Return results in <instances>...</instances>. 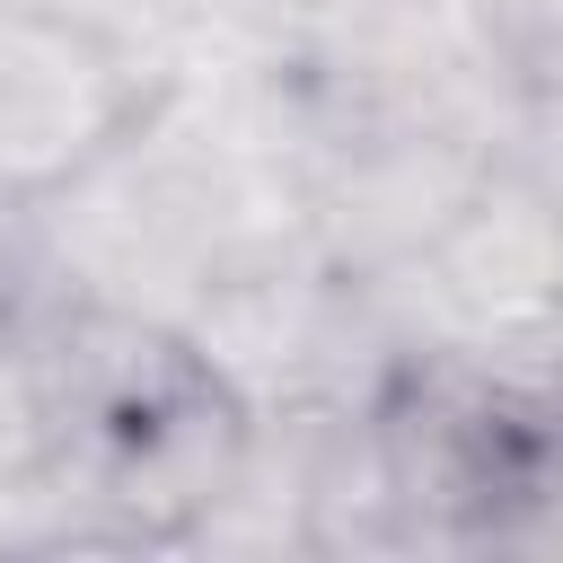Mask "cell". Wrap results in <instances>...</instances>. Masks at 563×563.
I'll return each mask as SVG.
<instances>
[{
    "label": "cell",
    "instance_id": "cell-1",
    "mask_svg": "<svg viewBox=\"0 0 563 563\" xmlns=\"http://www.w3.org/2000/svg\"><path fill=\"white\" fill-rule=\"evenodd\" d=\"M185 352L246 413L378 405L387 378L405 369V343H396L378 290L352 282V273H334L325 255L220 273L194 299V317H185Z\"/></svg>",
    "mask_w": 563,
    "mask_h": 563
},
{
    "label": "cell",
    "instance_id": "cell-2",
    "mask_svg": "<svg viewBox=\"0 0 563 563\" xmlns=\"http://www.w3.org/2000/svg\"><path fill=\"white\" fill-rule=\"evenodd\" d=\"M396 343H554L563 317V202L519 167L493 158L475 194L440 220V238L369 282Z\"/></svg>",
    "mask_w": 563,
    "mask_h": 563
},
{
    "label": "cell",
    "instance_id": "cell-3",
    "mask_svg": "<svg viewBox=\"0 0 563 563\" xmlns=\"http://www.w3.org/2000/svg\"><path fill=\"white\" fill-rule=\"evenodd\" d=\"M26 238H35V290L132 308L176 334H185L194 299L211 290V255H202L176 185L158 176V158L132 132L114 150H97L79 176H62L53 194H35Z\"/></svg>",
    "mask_w": 563,
    "mask_h": 563
},
{
    "label": "cell",
    "instance_id": "cell-4",
    "mask_svg": "<svg viewBox=\"0 0 563 563\" xmlns=\"http://www.w3.org/2000/svg\"><path fill=\"white\" fill-rule=\"evenodd\" d=\"M150 106V70L26 0H0V202H35L114 150Z\"/></svg>",
    "mask_w": 563,
    "mask_h": 563
},
{
    "label": "cell",
    "instance_id": "cell-5",
    "mask_svg": "<svg viewBox=\"0 0 563 563\" xmlns=\"http://www.w3.org/2000/svg\"><path fill=\"white\" fill-rule=\"evenodd\" d=\"M484 167H493V150H475L457 132H422V123L343 132L317 167V255L352 282L413 264L440 238V220L475 194Z\"/></svg>",
    "mask_w": 563,
    "mask_h": 563
},
{
    "label": "cell",
    "instance_id": "cell-6",
    "mask_svg": "<svg viewBox=\"0 0 563 563\" xmlns=\"http://www.w3.org/2000/svg\"><path fill=\"white\" fill-rule=\"evenodd\" d=\"M26 9H53V18H70V26H88V35L123 44L150 79H158V62H167V53H185V44H194V26L211 18V0H26Z\"/></svg>",
    "mask_w": 563,
    "mask_h": 563
},
{
    "label": "cell",
    "instance_id": "cell-7",
    "mask_svg": "<svg viewBox=\"0 0 563 563\" xmlns=\"http://www.w3.org/2000/svg\"><path fill=\"white\" fill-rule=\"evenodd\" d=\"M510 158L563 202V79H537V88H528V123H519Z\"/></svg>",
    "mask_w": 563,
    "mask_h": 563
},
{
    "label": "cell",
    "instance_id": "cell-8",
    "mask_svg": "<svg viewBox=\"0 0 563 563\" xmlns=\"http://www.w3.org/2000/svg\"><path fill=\"white\" fill-rule=\"evenodd\" d=\"M554 352H563V317H554Z\"/></svg>",
    "mask_w": 563,
    "mask_h": 563
}]
</instances>
